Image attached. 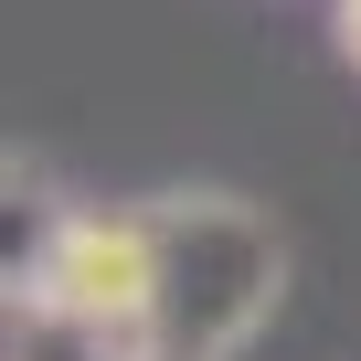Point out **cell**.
Segmentation results:
<instances>
[{"label": "cell", "instance_id": "obj_1", "mask_svg": "<svg viewBox=\"0 0 361 361\" xmlns=\"http://www.w3.org/2000/svg\"><path fill=\"white\" fill-rule=\"evenodd\" d=\"M159 308H149V361H234L276 298H287V245L255 202L234 192H159Z\"/></svg>", "mask_w": 361, "mask_h": 361}, {"label": "cell", "instance_id": "obj_2", "mask_svg": "<svg viewBox=\"0 0 361 361\" xmlns=\"http://www.w3.org/2000/svg\"><path fill=\"white\" fill-rule=\"evenodd\" d=\"M32 308L96 361H149V308H159V224H149V202L54 213V234L32 255Z\"/></svg>", "mask_w": 361, "mask_h": 361}, {"label": "cell", "instance_id": "obj_3", "mask_svg": "<svg viewBox=\"0 0 361 361\" xmlns=\"http://www.w3.org/2000/svg\"><path fill=\"white\" fill-rule=\"evenodd\" d=\"M340 64L361 75V0H340Z\"/></svg>", "mask_w": 361, "mask_h": 361}]
</instances>
